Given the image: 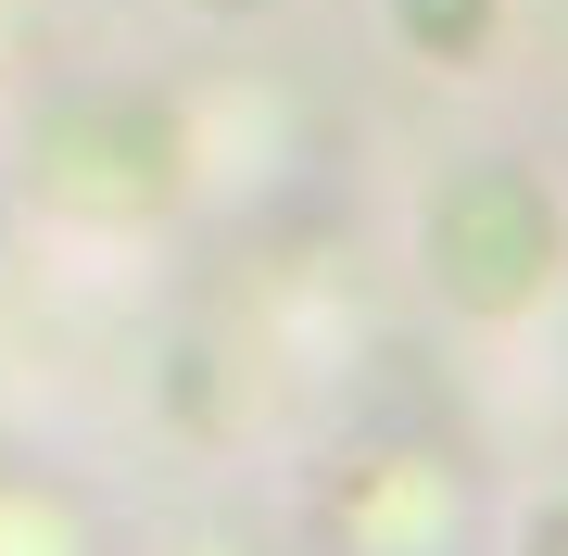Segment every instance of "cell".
I'll return each instance as SVG.
<instances>
[{"label": "cell", "instance_id": "cell-1", "mask_svg": "<svg viewBox=\"0 0 568 556\" xmlns=\"http://www.w3.org/2000/svg\"><path fill=\"white\" fill-rule=\"evenodd\" d=\"M429 279L455 291L467 316H518L568 279V203L518 152H480L429 190Z\"/></svg>", "mask_w": 568, "mask_h": 556}, {"label": "cell", "instance_id": "cell-2", "mask_svg": "<svg viewBox=\"0 0 568 556\" xmlns=\"http://www.w3.org/2000/svg\"><path fill=\"white\" fill-rule=\"evenodd\" d=\"M392 13H405V39H429L443 63H480V13L493 0H392Z\"/></svg>", "mask_w": 568, "mask_h": 556}]
</instances>
